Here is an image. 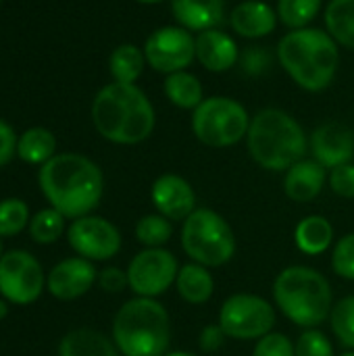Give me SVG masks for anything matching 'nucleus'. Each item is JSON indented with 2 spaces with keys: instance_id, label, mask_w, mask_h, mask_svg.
Listing matches in <instances>:
<instances>
[{
  "instance_id": "obj_16",
  "label": "nucleus",
  "mask_w": 354,
  "mask_h": 356,
  "mask_svg": "<svg viewBox=\"0 0 354 356\" xmlns=\"http://www.w3.org/2000/svg\"><path fill=\"white\" fill-rule=\"evenodd\" d=\"M152 202L159 211V215L167 219H188L196 211V194L182 175L165 173L154 179L150 190Z\"/></svg>"
},
{
  "instance_id": "obj_35",
  "label": "nucleus",
  "mask_w": 354,
  "mask_h": 356,
  "mask_svg": "<svg viewBox=\"0 0 354 356\" xmlns=\"http://www.w3.org/2000/svg\"><path fill=\"white\" fill-rule=\"evenodd\" d=\"M252 356H296V350L284 334H267L257 342Z\"/></svg>"
},
{
  "instance_id": "obj_46",
  "label": "nucleus",
  "mask_w": 354,
  "mask_h": 356,
  "mask_svg": "<svg viewBox=\"0 0 354 356\" xmlns=\"http://www.w3.org/2000/svg\"><path fill=\"white\" fill-rule=\"evenodd\" d=\"M0 2H2V0H0Z\"/></svg>"
},
{
  "instance_id": "obj_12",
  "label": "nucleus",
  "mask_w": 354,
  "mask_h": 356,
  "mask_svg": "<svg viewBox=\"0 0 354 356\" xmlns=\"http://www.w3.org/2000/svg\"><path fill=\"white\" fill-rule=\"evenodd\" d=\"M179 267L175 257L165 248H146L136 254L127 267L129 288L142 298L161 296L177 280Z\"/></svg>"
},
{
  "instance_id": "obj_23",
  "label": "nucleus",
  "mask_w": 354,
  "mask_h": 356,
  "mask_svg": "<svg viewBox=\"0 0 354 356\" xmlns=\"http://www.w3.org/2000/svg\"><path fill=\"white\" fill-rule=\"evenodd\" d=\"M294 240H296L298 250H303L305 254H311V257L321 254L334 242V227L325 217L311 215V217H305L296 225Z\"/></svg>"
},
{
  "instance_id": "obj_27",
  "label": "nucleus",
  "mask_w": 354,
  "mask_h": 356,
  "mask_svg": "<svg viewBox=\"0 0 354 356\" xmlns=\"http://www.w3.org/2000/svg\"><path fill=\"white\" fill-rule=\"evenodd\" d=\"M56 152V138L46 127H31L17 140V154L21 161L31 165L48 163Z\"/></svg>"
},
{
  "instance_id": "obj_36",
  "label": "nucleus",
  "mask_w": 354,
  "mask_h": 356,
  "mask_svg": "<svg viewBox=\"0 0 354 356\" xmlns=\"http://www.w3.org/2000/svg\"><path fill=\"white\" fill-rule=\"evenodd\" d=\"M330 188L344 198H354V165L346 163L330 171Z\"/></svg>"
},
{
  "instance_id": "obj_29",
  "label": "nucleus",
  "mask_w": 354,
  "mask_h": 356,
  "mask_svg": "<svg viewBox=\"0 0 354 356\" xmlns=\"http://www.w3.org/2000/svg\"><path fill=\"white\" fill-rule=\"evenodd\" d=\"M65 232V217L56 209H42L29 221V236L38 244H52Z\"/></svg>"
},
{
  "instance_id": "obj_21",
  "label": "nucleus",
  "mask_w": 354,
  "mask_h": 356,
  "mask_svg": "<svg viewBox=\"0 0 354 356\" xmlns=\"http://www.w3.org/2000/svg\"><path fill=\"white\" fill-rule=\"evenodd\" d=\"M163 92L173 106L184 108V111H194L204 100L202 81L198 79V75L190 73L188 69L165 75Z\"/></svg>"
},
{
  "instance_id": "obj_9",
  "label": "nucleus",
  "mask_w": 354,
  "mask_h": 356,
  "mask_svg": "<svg viewBox=\"0 0 354 356\" xmlns=\"http://www.w3.org/2000/svg\"><path fill=\"white\" fill-rule=\"evenodd\" d=\"M219 325L227 338L261 340L263 336L271 334L275 325V311L261 296L234 294L221 307Z\"/></svg>"
},
{
  "instance_id": "obj_40",
  "label": "nucleus",
  "mask_w": 354,
  "mask_h": 356,
  "mask_svg": "<svg viewBox=\"0 0 354 356\" xmlns=\"http://www.w3.org/2000/svg\"><path fill=\"white\" fill-rule=\"evenodd\" d=\"M225 332L221 330V325L217 323V325H207L202 332H200V348L204 350V353H215V350H219L221 346H223V342H225Z\"/></svg>"
},
{
  "instance_id": "obj_4",
  "label": "nucleus",
  "mask_w": 354,
  "mask_h": 356,
  "mask_svg": "<svg viewBox=\"0 0 354 356\" xmlns=\"http://www.w3.org/2000/svg\"><path fill=\"white\" fill-rule=\"evenodd\" d=\"M246 146L257 165L269 171H288L305 159L309 140L303 125L284 108H261L252 115Z\"/></svg>"
},
{
  "instance_id": "obj_41",
  "label": "nucleus",
  "mask_w": 354,
  "mask_h": 356,
  "mask_svg": "<svg viewBox=\"0 0 354 356\" xmlns=\"http://www.w3.org/2000/svg\"><path fill=\"white\" fill-rule=\"evenodd\" d=\"M6 302H8V300H2V298H0V321L8 315V305H6Z\"/></svg>"
},
{
  "instance_id": "obj_25",
  "label": "nucleus",
  "mask_w": 354,
  "mask_h": 356,
  "mask_svg": "<svg viewBox=\"0 0 354 356\" xmlns=\"http://www.w3.org/2000/svg\"><path fill=\"white\" fill-rule=\"evenodd\" d=\"M325 31L338 46L354 50V0H330L323 13Z\"/></svg>"
},
{
  "instance_id": "obj_44",
  "label": "nucleus",
  "mask_w": 354,
  "mask_h": 356,
  "mask_svg": "<svg viewBox=\"0 0 354 356\" xmlns=\"http://www.w3.org/2000/svg\"><path fill=\"white\" fill-rule=\"evenodd\" d=\"M340 356H354V353H344V355H340Z\"/></svg>"
},
{
  "instance_id": "obj_6",
  "label": "nucleus",
  "mask_w": 354,
  "mask_h": 356,
  "mask_svg": "<svg viewBox=\"0 0 354 356\" xmlns=\"http://www.w3.org/2000/svg\"><path fill=\"white\" fill-rule=\"evenodd\" d=\"M273 298L292 323L309 330L323 323L334 307L332 286L325 275L303 265L288 267L277 275Z\"/></svg>"
},
{
  "instance_id": "obj_5",
  "label": "nucleus",
  "mask_w": 354,
  "mask_h": 356,
  "mask_svg": "<svg viewBox=\"0 0 354 356\" xmlns=\"http://www.w3.org/2000/svg\"><path fill=\"white\" fill-rule=\"evenodd\" d=\"M113 340L123 356H165L171 342L169 313L154 298L127 300L115 315Z\"/></svg>"
},
{
  "instance_id": "obj_24",
  "label": "nucleus",
  "mask_w": 354,
  "mask_h": 356,
  "mask_svg": "<svg viewBox=\"0 0 354 356\" xmlns=\"http://www.w3.org/2000/svg\"><path fill=\"white\" fill-rule=\"evenodd\" d=\"M175 286H177L179 296L186 302H190V305H202V302H207L213 296V290H215L213 275L209 273L207 267H202L198 263L184 265L179 269V273H177Z\"/></svg>"
},
{
  "instance_id": "obj_30",
  "label": "nucleus",
  "mask_w": 354,
  "mask_h": 356,
  "mask_svg": "<svg viewBox=\"0 0 354 356\" xmlns=\"http://www.w3.org/2000/svg\"><path fill=\"white\" fill-rule=\"evenodd\" d=\"M171 234H173V227H171L169 219L163 215H146L136 225L138 242L148 248H161L163 244L169 242Z\"/></svg>"
},
{
  "instance_id": "obj_2",
  "label": "nucleus",
  "mask_w": 354,
  "mask_h": 356,
  "mask_svg": "<svg viewBox=\"0 0 354 356\" xmlns=\"http://www.w3.org/2000/svg\"><path fill=\"white\" fill-rule=\"evenodd\" d=\"M92 123L104 140L131 146L152 136L156 113L142 88L111 81L94 96Z\"/></svg>"
},
{
  "instance_id": "obj_31",
  "label": "nucleus",
  "mask_w": 354,
  "mask_h": 356,
  "mask_svg": "<svg viewBox=\"0 0 354 356\" xmlns=\"http://www.w3.org/2000/svg\"><path fill=\"white\" fill-rule=\"evenodd\" d=\"M29 223V209L19 198H6L0 202V238L17 236Z\"/></svg>"
},
{
  "instance_id": "obj_10",
  "label": "nucleus",
  "mask_w": 354,
  "mask_h": 356,
  "mask_svg": "<svg viewBox=\"0 0 354 356\" xmlns=\"http://www.w3.org/2000/svg\"><path fill=\"white\" fill-rule=\"evenodd\" d=\"M142 48L148 67L163 75L186 71L196 60V35L182 25H163L154 29Z\"/></svg>"
},
{
  "instance_id": "obj_18",
  "label": "nucleus",
  "mask_w": 354,
  "mask_h": 356,
  "mask_svg": "<svg viewBox=\"0 0 354 356\" xmlns=\"http://www.w3.org/2000/svg\"><path fill=\"white\" fill-rule=\"evenodd\" d=\"M277 23V10L265 0H242L230 13V25L234 33L246 40H261L271 35Z\"/></svg>"
},
{
  "instance_id": "obj_38",
  "label": "nucleus",
  "mask_w": 354,
  "mask_h": 356,
  "mask_svg": "<svg viewBox=\"0 0 354 356\" xmlns=\"http://www.w3.org/2000/svg\"><path fill=\"white\" fill-rule=\"evenodd\" d=\"M98 284L104 292H111V294H117L121 290H125V286H129L127 282V271H121L119 267H108L100 273L98 277Z\"/></svg>"
},
{
  "instance_id": "obj_11",
  "label": "nucleus",
  "mask_w": 354,
  "mask_h": 356,
  "mask_svg": "<svg viewBox=\"0 0 354 356\" xmlns=\"http://www.w3.org/2000/svg\"><path fill=\"white\" fill-rule=\"evenodd\" d=\"M44 290V271L27 250H8L0 259V294L13 305H31Z\"/></svg>"
},
{
  "instance_id": "obj_45",
  "label": "nucleus",
  "mask_w": 354,
  "mask_h": 356,
  "mask_svg": "<svg viewBox=\"0 0 354 356\" xmlns=\"http://www.w3.org/2000/svg\"><path fill=\"white\" fill-rule=\"evenodd\" d=\"M0 259H2V242H0Z\"/></svg>"
},
{
  "instance_id": "obj_15",
  "label": "nucleus",
  "mask_w": 354,
  "mask_h": 356,
  "mask_svg": "<svg viewBox=\"0 0 354 356\" xmlns=\"http://www.w3.org/2000/svg\"><path fill=\"white\" fill-rule=\"evenodd\" d=\"M96 277L98 271L94 269L92 261L83 257H73L52 267L46 277V288L58 300H75L94 286Z\"/></svg>"
},
{
  "instance_id": "obj_3",
  "label": "nucleus",
  "mask_w": 354,
  "mask_h": 356,
  "mask_svg": "<svg viewBox=\"0 0 354 356\" xmlns=\"http://www.w3.org/2000/svg\"><path fill=\"white\" fill-rule=\"evenodd\" d=\"M277 63L305 92L328 90L338 73L340 46L319 27L290 29L275 48Z\"/></svg>"
},
{
  "instance_id": "obj_1",
  "label": "nucleus",
  "mask_w": 354,
  "mask_h": 356,
  "mask_svg": "<svg viewBox=\"0 0 354 356\" xmlns=\"http://www.w3.org/2000/svg\"><path fill=\"white\" fill-rule=\"evenodd\" d=\"M38 184L50 207L69 219L90 215L98 207L104 190L100 167L75 152L54 154L44 163L38 173Z\"/></svg>"
},
{
  "instance_id": "obj_13",
  "label": "nucleus",
  "mask_w": 354,
  "mask_h": 356,
  "mask_svg": "<svg viewBox=\"0 0 354 356\" xmlns=\"http://www.w3.org/2000/svg\"><path fill=\"white\" fill-rule=\"evenodd\" d=\"M67 238L71 248L88 261H108L121 248L119 229L111 221L94 215L75 219L67 232Z\"/></svg>"
},
{
  "instance_id": "obj_22",
  "label": "nucleus",
  "mask_w": 354,
  "mask_h": 356,
  "mask_svg": "<svg viewBox=\"0 0 354 356\" xmlns=\"http://www.w3.org/2000/svg\"><path fill=\"white\" fill-rule=\"evenodd\" d=\"M58 356H119L115 344L100 332L75 330L69 332L58 346Z\"/></svg>"
},
{
  "instance_id": "obj_37",
  "label": "nucleus",
  "mask_w": 354,
  "mask_h": 356,
  "mask_svg": "<svg viewBox=\"0 0 354 356\" xmlns=\"http://www.w3.org/2000/svg\"><path fill=\"white\" fill-rule=\"evenodd\" d=\"M269 65H271V56L263 46H252L240 54V67L248 75H261L263 71L269 69Z\"/></svg>"
},
{
  "instance_id": "obj_8",
  "label": "nucleus",
  "mask_w": 354,
  "mask_h": 356,
  "mask_svg": "<svg viewBox=\"0 0 354 356\" xmlns=\"http://www.w3.org/2000/svg\"><path fill=\"white\" fill-rule=\"evenodd\" d=\"M182 248L202 267H221L236 252V236L230 223L211 209H196L182 227Z\"/></svg>"
},
{
  "instance_id": "obj_28",
  "label": "nucleus",
  "mask_w": 354,
  "mask_h": 356,
  "mask_svg": "<svg viewBox=\"0 0 354 356\" xmlns=\"http://www.w3.org/2000/svg\"><path fill=\"white\" fill-rule=\"evenodd\" d=\"M321 6L323 0H277L275 10L282 25H286L288 29H303L311 27Z\"/></svg>"
},
{
  "instance_id": "obj_42",
  "label": "nucleus",
  "mask_w": 354,
  "mask_h": 356,
  "mask_svg": "<svg viewBox=\"0 0 354 356\" xmlns=\"http://www.w3.org/2000/svg\"><path fill=\"white\" fill-rule=\"evenodd\" d=\"M136 2H140V4H161L165 0H136Z\"/></svg>"
},
{
  "instance_id": "obj_34",
  "label": "nucleus",
  "mask_w": 354,
  "mask_h": 356,
  "mask_svg": "<svg viewBox=\"0 0 354 356\" xmlns=\"http://www.w3.org/2000/svg\"><path fill=\"white\" fill-rule=\"evenodd\" d=\"M332 267L340 277L354 282V234L338 240L332 254Z\"/></svg>"
},
{
  "instance_id": "obj_7",
  "label": "nucleus",
  "mask_w": 354,
  "mask_h": 356,
  "mask_svg": "<svg viewBox=\"0 0 354 356\" xmlns=\"http://www.w3.org/2000/svg\"><path fill=\"white\" fill-rule=\"evenodd\" d=\"M250 119L246 106L236 98L209 96L192 111V131L209 148H230L246 138Z\"/></svg>"
},
{
  "instance_id": "obj_32",
  "label": "nucleus",
  "mask_w": 354,
  "mask_h": 356,
  "mask_svg": "<svg viewBox=\"0 0 354 356\" xmlns=\"http://www.w3.org/2000/svg\"><path fill=\"white\" fill-rule=\"evenodd\" d=\"M332 330L344 346L354 350V296L342 298L332 309Z\"/></svg>"
},
{
  "instance_id": "obj_33",
  "label": "nucleus",
  "mask_w": 354,
  "mask_h": 356,
  "mask_svg": "<svg viewBox=\"0 0 354 356\" xmlns=\"http://www.w3.org/2000/svg\"><path fill=\"white\" fill-rule=\"evenodd\" d=\"M294 350L296 356H334V346L330 338L319 330H307L298 338Z\"/></svg>"
},
{
  "instance_id": "obj_39",
  "label": "nucleus",
  "mask_w": 354,
  "mask_h": 356,
  "mask_svg": "<svg viewBox=\"0 0 354 356\" xmlns=\"http://www.w3.org/2000/svg\"><path fill=\"white\" fill-rule=\"evenodd\" d=\"M17 136L15 129L0 119V167H4L17 152Z\"/></svg>"
},
{
  "instance_id": "obj_43",
  "label": "nucleus",
  "mask_w": 354,
  "mask_h": 356,
  "mask_svg": "<svg viewBox=\"0 0 354 356\" xmlns=\"http://www.w3.org/2000/svg\"><path fill=\"white\" fill-rule=\"evenodd\" d=\"M165 356H196V355H192V353H169V355H165Z\"/></svg>"
},
{
  "instance_id": "obj_17",
  "label": "nucleus",
  "mask_w": 354,
  "mask_h": 356,
  "mask_svg": "<svg viewBox=\"0 0 354 356\" xmlns=\"http://www.w3.org/2000/svg\"><path fill=\"white\" fill-rule=\"evenodd\" d=\"M240 46L236 38L219 27L196 33V60L211 73H225L240 63Z\"/></svg>"
},
{
  "instance_id": "obj_19",
  "label": "nucleus",
  "mask_w": 354,
  "mask_h": 356,
  "mask_svg": "<svg viewBox=\"0 0 354 356\" xmlns=\"http://www.w3.org/2000/svg\"><path fill=\"white\" fill-rule=\"evenodd\" d=\"M325 181V167L319 165L315 159H303L286 171L284 192L294 202H311L321 194Z\"/></svg>"
},
{
  "instance_id": "obj_26",
  "label": "nucleus",
  "mask_w": 354,
  "mask_h": 356,
  "mask_svg": "<svg viewBox=\"0 0 354 356\" xmlns=\"http://www.w3.org/2000/svg\"><path fill=\"white\" fill-rule=\"evenodd\" d=\"M146 65L144 48L136 44H119L108 56V71L119 83H136Z\"/></svg>"
},
{
  "instance_id": "obj_14",
  "label": "nucleus",
  "mask_w": 354,
  "mask_h": 356,
  "mask_svg": "<svg viewBox=\"0 0 354 356\" xmlns=\"http://www.w3.org/2000/svg\"><path fill=\"white\" fill-rule=\"evenodd\" d=\"M309 148L319 165H323L325 169H336L353 161L354 131L344 123H323L313 131Z\"/></svg>"
},
{
  "instance_id": "obj_20",
  "label": "nucleus",
  "mask_w": 354,
  "mask_h": 356,
  "mask_svg": "<svg viewBox=\"0 0 354 356\" xmlns=\"http://www.w3.org/2000/svg\"><path fill=\"white\" fill-rule=\"evenodd\" d=\"M171 13L177 25L200 33L219 27L225 15V0H171Z\"/></svg>"
}]
</instances>
